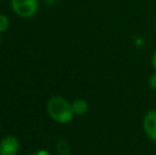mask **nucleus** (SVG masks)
<instances>
[{
    "mask_svg": "<svg viewBox=\"0 0 156 155\" xmlns=\"http://www.w3.org/2000/svg\"><path fill=\"white\" fill-rule=\"evenodd\" d=\"M46 110H47L48 115L54 121L61 124L70 122L74 116L71 103H69L65 98L60 97V96H54L50 98L46 105Z\"/></svg>",
    "mask_w": 156,
    "mask_h": 155,
    "instance_id": "nucleus-1",
    "label": "nucleus"
},
{
    "mask_svg": "<svg viewBox=\"0 0 156 155\" xmlns=\"http://www.w3.org/2000/svg\"><path fill=\"white\" fill-rule=\"evenodd\" d=\"M12 10L23 18H31L38 11L37 0H11Z\"/></svg>",
    "mask_w": 156,
    "mask_h": 155,
    "instance_id": "nucleus-2",
    "label": "nucleus"
},
{
    "mask_svg": "<svg viewBox=\"0 0 156 155\" xmlns=\"http://www.w3.org/2000/svg\"><path fill=\"white\" fill-rule=\"evenodd\" d=\"M142 128L147 137L156 141V110H151L144 115L142 121Z\"/></svg>",
    "mask_w": 156,
    "mask_h": 155,
    "instance_id": "nucleus-3",
    "label": "nucleus"
},
{
    "mask_svg": "<svg viewBox=\"0 0 156 155\" xmlns=\"http://www.w3.org/2000/svg\"><path fill=\"white\" fill-rule=\"evenodd\" d=\"M19 151V141L14 136H6L0 141V155H16Z\"/></svg>",
    "mask_w": 156,
    "mask_h": 155,
    "instance_id": "nucleus-4",
    "label": "nucleus"
},
{
    "mask_svg": "<svg viewBox=\"0 0 156 155\" xmlns=\"http://www.w3.org/2000/svg\"><path fill=\"white\" fill-rule=\"evenodd\" d=\"M71 106L76 116H83L88 111V102L84 99H76L71 103Z\"/></svg>",
    "mask_w": 156,
    "mask_h": 155,
    "instance_id": "nucleus-5",
    "label": "nucleus"
},
{
    "mask_svg": "<svg viewBox=\"0 0 156 155\" xmlns=\"http://www.w3.org/2000/svg\"><path fill=\"white\" fill-rule=\"evenodd\" d=\"M56 152L58 155H68L70 152L69 143L65 140H61L56 146Z\"/></svg>",
    "mask_w": 156,
    "mask_h": 155,
    "instance_id": "nucleus-6",
    "label": "nucleus"
},
{
    "mask_svg": "<svg viewBox=\"0 0 156 155\" xmlns=\"http://www.w3.org/2000/svg\"><path fill=\"white\" fill-rule=\"evenodd\" d=\"M10 27V20L3 14H0V33H3Z\"/></svg>",
    "mask_w": 156,
    "mask_h": 155,
    "instance_id": "nucleus-7",
    "label": "nucleus"
},
{
    "mask_svg": "<svg viewBox=\"0 0 156 155\" xmlns=\"http://www.w3.org/2000/svg\"><path fill=\"white\" fill-rule=\"evenodd\" d=\"M149 86H150L153 90H156V71L151 76L150 79H149Z\"/></svg>",
    "mask_w": 156,
    "mask_h": 155,
    "instance_id": "nucleus-8",
    "label": "nucleus"
},
{
    "mask_svg": "<svg viewBox=\"0 0 156 155\" xmlns=\"http://www.w3.org/2000/svg\"><path fill=\"white\" fill-rule=\"evenodd\" d=\"M27 155H51V154L48 151H46V150H38V151L32 152V153H29Z\"/></svg>",
    "mask_w": 156,
    "mask_h": 155,
    "instance_id": "nucleus-9",
    "label": "nucleus"
},
{
    "mask_svg": "<svg viewBox=\"0 0 156 155\" xmlns=\"http://www.w3.org/2000/svg\"><path fill=\"white\" fill-rule=\"evenodd\" d=\"M152 66L154 68V70L156 71V49L155 51L153 52V55H152Z\"/></svg>",
    "mask_w": 156,
    "mask_h": 155,
    "instance_id": "nucleus-10",
    "label": "nucleus"
},
{
    "mask_svg": "<svg viewBox=\"0 0 156 155\" xmlns=\"http://www.w3.org/2000/svg\"><path fill=\"white\" fill-rule=\"evenodd\" d=\"M45 1L47 2V3H52V2H54L55 0H45Z\"/></svg>",
    "mask_w": 156,
    "mask_h": 155,
    "instance_id": "nucleus-11",
    "label": "nucleus"
}]
</instances>
